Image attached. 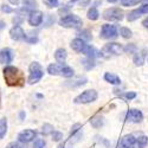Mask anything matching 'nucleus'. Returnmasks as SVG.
<instances>
[{
    "mask_svg": "<svg viewBox=\"0 0 148 148\" xmlns=\"http://www.w3.org/2000/svg\"><path fill=\"white\" fill-rule=\"evenodd\" d=\"M1 12H4V13H12L13 8L10 7L8 5H1Z\"/></svg>",
    "mask_w": 148,
    "mask_h": 148,
    "instance_id": "nucleus-39",
    "label": "nucleus"
},
{
    "mask_svg": "<svg viewBox=\"0 0 148 148\" xmlns=\"http://www.w3.org/2000/svg\"><path fill=\"white\" fill-rule=\"evenodd\" d=\"M120 34L125 39H129L132 37V31L128 27H121L120 29Z\"/></svg>",
    "mask_w": 148,
    "mask_h": 148,
    "instance_id": "nucleus-30",
    "label": "nucleus"
},
{
    "mask_svg": "<svg viewBox=\"0 0 148 148\" xmlns=\"http://www.w3.org/2000/svg\"><path fill=\"white\" fill-rule=\"evenodd\" d=\"M4 27H5V23L0 20V30H1V29H4Z\"/></svg>",
    "mask_w": 148,
    "mask_h": 148,
    "instance_id": "nucleus-43",
    "label": "nucleus"
},
{
    "mask_svg": "<svg viewBox=\"0 0 148 148\" xmlns=\"http://www.w3.org/2000/svg\"><path fill=\"white\" fill-rule=\"evenodd\" d=\"M23 5H24L23 11L32 12L37 7V1H36V0H23Z\"/></svg>",
    "mask_w": 148,
    "mask_h": 148,
    "instance_id": "nucleus-23",
    "label": "nucleus"
},
{
    "mask_svg": "<svg viewBox=\"0 0 148 148\" xmlns=\"http://www.w3.org/2000/svg\"><path fill=\"white\" fill-rule=\"evenodd\" d=\"M83 53L87 56L88 58H94V59H95L96 56H100V51H97L96 49L94 46H91V45H87V47L84 49Z\"/></svg>",
    "mask_w": 148,
    "mask_h": 148,
    "instance_id": "nucleus-22",
    "label": "nucleus"
},
{
    "mask_svg": "<svg viewBox=\"0 0 148 148\" xmlns=\"http://www.w3.org/2000/svg\"><path fill=\"white\" fill-rule=\"evenodd\" d=\"M120 96L123 97V98H126V100L130 101L133 100V98L136 97V92H134V91H127V92H120Z\"/></svg>",
    "mask_w": 148,
    "mask_h": 148,
    "instance_id": "nucleus-32",
    "label": "nucleus"
},
{
    "mask_svg": "<svg viewBox=\"0 0 148 148\" xmlns=\"http://www.w3.org/2000/svg\"><path fill=\"white\" fill-rule=\"evenodd\" d=\"M87 17H88V19H90V20H97L98 17H100V13H98V11H97L96 7H91V8L88 11Z\"/></svg>",
    "mask_w": 148,
    "mask_h": 148,
    "instance_id": "nucleus-27",
    "label": "nucleus"
},
{
    "mask_svg": "<svg viewBox=\"0 0 148 148\" xmlns=\"http://www.w3.org/2000/svg\"><path fill=\"white\" fill-rule=\"evenodd\" d=\"M148 145V136L146 135H140L139 138H136V147L138 148H146Z\"/></svg>",
    "mask_w": 148,
    "mask_h": 148,
    "instance_id": "nucleus-25",
    "label": "nucleus"
},
{
    "mask_svg": "<svg viewBox=\"0 0 148 148\" xmlns=\"http://www.w3.org/2000/svg\"><path fill=\"white\" fill-rule=\"evenodd\" d=\"M103 18L106 20H110V21H120L123 19V12L120 8L116 7H112V8H108L103 12Z\"/></svg>",
    "mask_w": 148,
    "mask_h": 148,
    "instance_id": "nucleus-6",
    "label": "nucleus"
},
{
    "mask_svg": "<svg viewBox=\"0 0 148 148\" xmlns=\"http://www.w3.org/2000/svg\"><path fill=\"white\" fill-rule=\"evenodd\" d=\"M120 145L123 148H135L136 147V138H135L134 135H132V134L126 135V136H123L121 139Z\"/></svg>",
    "mask_w": 148,
    "mask_h": 148,
    "instance_id": "nucleus-15",
    "label": "nucleus"
},
{
    "mask_svg": "<svg viewBox=\"0 0 148 148\" xmlns=\"http://www.w3.org/2000/svg\"><path fill=\"white\" fill-rule=\"evenodd\" d=\"M55 58H56V60L58 62V63H60V64H63L64 62L66 60V58H68V53H66V50L65 49H57L56 50V52H55Z\"/></svg>",
    "mask_w": 148,
    "mask_h": 148,
    "instance_id": "nucleus-19",
    "label": "nucleus"
},
{
    "mask_svg": "<svg viewBox=\"0 0 148 148\" xmlns=\"http://www.w3.org/2000/svg\"><path fill=\"white\" fill-rule=\"evenodd\" d=\"M7 133V120L0 119V139H4Z\"/></svg>",
    "mask_w": 148,
    "mask_h": 148,
    "instance_id": "nucleus-24",
    "label": "nucleus"
},
{
    "mask_svg": "<svg viewBox=\"0 0 148 148\" xmlns=\"http://www.w3.org/2000/svg\"><path fill=\"white\" fill-rule=\"evenodd\" d=\"M51 136H52V140H53V141H60L62 139H63V134H62L60 132L53 130L52 134H51Z\"/></svg>",
    "mask_w": 148,
    "mask_h": 148,
    "instance_id": "nucleus-37",
    "label": "nucleus"
},
{
    "mask_svg": "<svg viewBox=\"0 0 148 148\" xmlns=\"http://www.w3.org/2000/svg\"><path fill=\"white\" fill-rule=\"evenodd\" d=\"M145 60H146V50H142L141 52H136V53H135V56H134V58H133L134 64L138 65V66L143 65Z\"/></svg>",
    "mask_w": 148,
    "mask_h": 148,
    "instance_id": "nucleus-20",
    "label": "nucleus"
},
{
    "mask_svg": "<svg viewBox=\"0 0 148 148\" xmlns=\"http://www.w3.org/2000/svg\"><path fill=\"white\" fill-rule=\"evenodd\" d=\"M70 46H71V49H72V50L75 51V52H77V53H83L84 49L87 47V44H85V42H84L83 39H81L79 37H78V38L72 39Z\"/></svg>",
    "mask_w": 148,
    "mask_h": 148,
    "instance_id": "nucleus-16",
    "label": "nucleus"
},
{
    "mask_svg": "<svg viewBox=\"0 0 148 148\" xmlns=\"http://www.w3.org/2000/svg\"><path fill=\"white\" fill-rule=\"evenodd\" d=\"M29 70H30V75H29V78H27L29 84L38 83L44 76V71L42 69V65L38 63V62H33V63H31L30 66H29Z\"/></svg>",
    "mask_w": 148,
    "mask_h": 148,
    "instance_id": "nucleus-3",
    "label": "nucleus"
},
{
    "mask_svg": "<svg viewBox=\"0 0 148 148\" xmlns=\"http://www.w3.org/2000/svg\"><path fill=\"white\" fill-rule=\"evenodd\" d=\"M52 132H53V127L51 125H49V123H45L42 128V134H44V135L52 134Z\"/></svg>",
    "mask_w": 148,
    "mask_h": 148,
    "instance_id": "nucleus-33",
    "label": "nucleus"
},
{
    "mask_svg": "<svg viewBox=\"0 0 148 148\" xmlns=\"http://www.w3.org/2000/svg\"><path fill=\"white\" fill-rule=\"evenodd\" d=\"M81 128H82V126L79 125V123H75V125L72 126V128H71V135H70V139H69V142L71 145L78 142L83 138V133H82Z\"/></svg>",
    "mask_w": 148,
    "mask_h": 148,
    "instance_id": "nucleus-11",
    "label": "nucleus"
},
{
    "mask_svg": "<svg viewBox=\"0 0 148 148\" xmlns=\"http://www.w3.org/2000/svg\"><path fill=\"white\" fill-rule=\"evenodd\" d=\"M44 4L49 7V8H53V7H57L58 6V0H43Z\"/></svg>",
    "mask_w": 148,
    "mask_h": 148,
    "instance_id": "nucleus-36",
    "label": "nucleus"
},
{
    "mask_svg": "<svg viewBox=\"0 0 148 148\" xmlns=\"http://www.w3.org/2000/svg\"><path fill=\"white\" fill-rule=\"evenodd\" d=\"M3 72H4L5 82L8 87H23L24 85L25 77H24L23 72L18 68L7 65V66H5Z\"/></svg>",
    "mask_w": 148,
    "mask_h": 148,
    "instance_id": "nucleus-1",
    "label": "nucleus"
},
{
    "mask_svg": "<svg viewBox=\"0 0 148 148\" xmlns=\"http://www.w3.org/2000/svg\"><path fill=\"white\" fill-rule=\"evenodd\" d=\"M44 19V14L43 12L40 11H32L30 12V16H29V24L31 26H39L40 24L43 23Z\"/></svg>",
    "mask_w": 148,
    "mask_h": 148,
    "instance_id": "nucleus-12",
    "label": "nucleus"
},
{
    "mask_svg": "<svg viewBox=\"0 0 148 148\" xmlns=\"http://www.w3.org/2000/svg\"><path fill=\"white\" fill-rule=\"evenodd\" d=\"M78 36L81 37V39H83L84 42H85V40H90V39L92 38V36H91V33H90L89 30H82V31L78 33Z\"/></svg>",
    "mask_w": 148,
    "mask_h": 148,
    "instance_id": "nucleus-29",
    "label": "nucleus"
},
{
    "mask_svg": "<svg viewBox=\"0 0 148 148\" xmlns=\"http://www.w3.org/2000/svg\"><path fill=\"white\" fill-rule=\"evenodd\" d=\"M119 34L117 27L115 25H110V24H106L101 29V38L103 39H114Z\"/></svg>",
    "mask_w": 148,
    "mask_h": 148,
    "instance_id": "nucleus-7",
    "label": "nucleus"
},
{
    "mask_svg": "<svg viewBox=\"0 0 148 148\" xmlns=\"http://www.w3.org/2000/svg\"><path fill=\"white\" fill-rule=\"evenodd\" d=\"M90 125L94 127V128H101L103 125H104V117L102 115H95L91 117L90 120Z\"/></svg>",
    "mask_w": 148,
    "mask_h": 148,
    "instance_id": "nucleus-21",
    "label": "nucleus"
},
{
    "mask_svg": "<svg viewBox=\"0 0 148 148\" xmlns=\"http://www.w3.org/2000/svg\"><path fill=\"white\" fill-rule=\"evenodd\" d=\"M82 64H83V66L87 69V70H91V69L95 68L96 62H95L94 58H88V57H87V59H84V60L82 62Z\"/></svg>",
    "mask_w": 148,
    "mask_h": 148,
    "instance_id": "nucleus-26",
    "label": "nucleus"
},
{
    "mask_svg": "<svg viewBox=\"0 0 148 148\" xmlns=\"http://www.w3.org/2000/svg\"><path fill=\"white\" fill-rule=\"evenodd\" d=\"M104 81L113 84V85H119L121 84V79L117 75H115V73H112V72H106L104 73Z\"/></svg>",
    "mask_w": 148,
    "mask_h": 148,
    "instance_id": "nucleus-18",
    "label": "nucleus"
},
{
    "mask_svg": "<svg viewBox=\"0 0 148 148\" xmlns=\"http://www.w3.org/2000/svg\"><path fill=\"white\" fill-rule=\"evenodd\" d=\"M147 13H148V4H143L139 8L133 10L127 16V20L128 21H134V20L139 19L142 14H147Z\"/></svg>",
    "mask_w": 148,
    "mask_h": 148,
    "instance_id": "nucleus-8",
    "label": "nucleus"
},
{
    "mask_svg": "<svg viewBox=\"0 0 148 148\" xmlns=\"http://www.w3.org/2000/svg\"><path fill=\"white\" fill-rule=\"evenodd\" d=\"M97 97H98L97 91L94 89H89V90H85L82 94H79L77 97H75L73 102L76 104H87V103L95 102L97 100Z\"/></svg>",
    "mask_w": 148,
    "mask_h": 148,
    "instance_id": "nucleus-5",
    "label": "nucleus"
},
{
    "mask_svg": "<svg viewBox=\"0 0 148 148\" xmlns=\"http://www.w3.org/2000/svg\"><path fill=\"white\" fill-rule=\"evenodd\" d=\"M36 135H37L36 130H33V129H25V130H23V132H20L18 134V141L20 143H29V142H31L36 138Z\"/></svg>",
    "mask_w": 148,
    "mask_h": 148,
    "instance_id": "nucleus-10",
    "label": "nucleus"
},
{
    "mask_svg": "<svg viewBox=\"0 0 148 148\" xmlns=\"http://www.w3.org/2000/svg\"><path fill=\"white\" fill-rule=\"evenodd\" d=\"M25 148H26V147H25Z\"/></svg>",
    "mask_w": 148,
    "mask_h": 148,
    "instance_id": "nucleus-48",
    "label": "nucleus"
},
{
    "mask_svg": "<svg viewBox=\"0 0 148 148\" xmlns=\"http://www.w3.org/2000/svg\"><path fill=\"white\" fill-rule=\"evenodd\" d=\"M58 148H65V145H64V143H62V145L58 146Z\"/></svg>",
    "mask_w": 148,
    "mask_h": 148,
    "instance_id": "nucleus-46",
    "label": "nucleus"
},
{
    "mask_svg": "<svg viewBox=\"0 0 148 148\" xmlns=\"http://www.w3.org/2000/svg\"><path fill=\"white\" fill-rule=\"evenodd\" d=\"M123 51H126L128 53H136L138 47H136L135 44H128L126 47H123Z\"/></svg>",
    "mask_w": 148,
    "mask_h": 148,
    "instance_id": "nucleus-34",
    "label": "nucleus"
},
{
    "mask_svg": "<svg viewBox=\"0 0 148 148\" xmlns=\"http://www.w3.org/2000/svg\"><path fill=\"white\" fill-rule=\"evenodd\" d=\"M63 64H60V63H52L47 66V72L50 73V75L52 76H56V75H60V72H62V69H63Z\"/></svg>",
    "mask_w": 148,
    "mask_h": 148,
    "instance_id": "nucleus-17",
    "label": "nucleus"
},
{
    "mask_svg": "<svg viewBox=\"0 0 148 148\" xmlns=\"http://www.w3.org/2000/svg\"><path fill=\"white\" fill-rule=\"evenodd\" d=\"M122 51H123V47L121 44L108 43L102 47V50L100 51V56H102L104 58H110L113 56H119L120 53H122Z\"/></svg>",
    "mask_w": 148,
    "mask_h": 148,
    "instance_id": "nucleus-4",
    "label": "nucleus"
},
{
    "mask_svg": "<svg viewBox=\"0 0 148 148\" xmlns=\"http://www.w3.org/2000/svg\"><path fill=\"white\" fill-rule=\"evenodd\" d=\"M10 36H11V38L13 40H16V42H20V40H25L26 39L25 32H24V30L19 25H16V26H13L10 30Z\"/></svg>",
    "mask_w": 148,
    "mask_h": 148,
    "instance_id": "nucleus-13",
    "label": "nucleus"
},
{
    "mask_svg": "<svg viewBox=\"0 0 148 148\" xmlns=\"http://www.w3.org/2000/svg\"><path fill=\"white\" fill-rule=\"evenodd\" d=\"M10 3L13 4V5H18L19 4V0H10Z\"/></svg>",
    "mask_w": 148,
    "mask_h": 148,
    "instance_id": "nucleus-42",
    "label": "nucleus"
},
{
    "mask_svg": "<svg viewBox=\"0 0 148 148\" xmlns=\"http://www.w3.org/2000/svg\"><path fill=\"white\" fill-rule=\"evenodd\" d=\"M116 148H123V147H122V146L120 145V142H119V143H117V147H116Z\"/></svg>",
    "mask_w": 148,
    "mask_h": 148,
    "instance_id": "nucleus-47",
    "label": "nucleus"
},
{
    "mask_svg": "<svg viewBox=\"0 0 148 148\" xmlns=\"http://www.w3.org/2000/svg\"><path fill=\"white\" fill-rule=\"evenodd\" d=\"M87 78H82V79H77L76 81V83H72L71 84V87H79V85H83V84H85L87 83Z\"/></svg>",
    "mask_w": 148,
    "mask_h": 148,
    "instance_id": "nucleus-38",
    "label": "nucleus"
},
{
    "mask_svg": "<svg viewBox=\"0 0 148 148\" xmlns=\"http://www.w3.org/2000/svg\"><path fill=\"white\" fill-rule=\"evenodd\" d=\"M60 75L63 76V77H65V78H70V77H72V76H73V69H72V68H70V66L64 65V66H63V69H62Z\"/></svg>",
    "mask_w": 148,
    "mask_h": 148,
    "instance_id": "nucleus-28",
    "label": "nucleus"
},
{
    "mask_svg": "<svg viewBox=\"0 0 148 148\" xmlns=\"http://www.w3.org/2000/svg\"><path fill=\"white\" fill-rule=\"evenodd\" d=\"M142 25H143L146 29H148V17H147V18H146V19L142 21Z\"/></svg>",
    "mask_w": 148,
    "mask_h": 148,
    "instance_id": "nucleus-41",
    "label": "nucleus"
},
{
    "mask_svg": "<svg viewBox=\"0 0 148 148\" xmlns=\"http://www.w3.org/2000/svg\"><path fill=\"white\" fill-rule=\"evenodd\" d=\"M19 116H20V119L23 120L24 117H25V113H24V112H20V114H19Z\"/></svg>",
    "mask_w": 148,
    "mask_h": 148,
    "instance_id": "nucleus-44",
    "label": "nucleus"
},
{
    "mask_svg": "<svg viewBox=\"0 0 148 148\" xmlns=\"http://www.w3.org/2000/svg\"><path fill=\"white\" fill-rule=\"evenodd\" d=\"M58 24L66 29H79L83 23L82 19L76 14H66L59 19Z\"/></svg>",
    "mask_w": 148,
    "mask_h": 148,
    "instance_id": "nucleus-2",
    "label": "nucleus"
},
{
    "mask_svg": "<svg viewBox=\"0 0 148 148\" xmlns=\"http://www.w3.org/2000/svg\"><path fill=\"white\" fill-rule=\"evenodd\" d=\"M126 120L132 123H139L143 120V114L141 110L138 109H129L126 113Z\"/></svg>",
    "mask_w": 148,
    "mask_h": 148,
    "instance_id": "nucleus-9",
    "label": "nucleus"
},
{
    "mask_svg": "<svg viewBox=\"0 0 148 148\" xmlns=\"http://www.w3.org/2000/svg\"><path fill=\"white\" fill-rule=\"evenodd\" d=\"M107 1H108V3H112V4H114V3H116V1H117V0H107Z\"/></svg>",
    "mask_w": 148,
    "mask_h": 148,
    "instance_id": "nucleus-45",
    "label": "nucleus"
},
{
    "mask_svg": "<svg viewBox=\"0 0 148 148\" xmlns=\"http://www.w3.org/2000/svg\"><path fill=\"white\" fill-rule=\"evenodd\" d=\"M141 1V0H121V4L122 6H134V5H138L139 3Z\"/></svg>",
    "mask_w": 148,
    "mask_h": 148,
    "instance_id": "nucleus-35",
    "label": "nucleus"
},
{
    "mask_svg": "<svg viewBox=\"0 0 148 148\" xmlns=\"http://www.w3.org/2000/svg\"><path fill=\"white\" fill-rule=\"evenodd\" d=\"M14 58V52L12 49L10 47H5L0 51V63L1 64H8L11 63Z\"/></svg>",
    "mask_w": 148,
    "mask_h": 148,
    "instance_id": "nucleus-14",
    "label": "nucleus"
},
{
    "mask_svg": "<svg viewBox=\"0 0 148 148\" xmlns=\"http://www.w3.org/2000/svg\"><path fill=\"white\" fill-rule=\"evenodd\" d=\"M45 147H46V142L44 139H36L32 146V148H45Z\"/></svg>",
    "mask_w": 148,
    "mask_h": 148,
    "instance_id": "nucleus-31",
    "label": "nucleus"
},
{
    "mask_svg": "<svg viewBox=\"0 0 148 148\" xmlns=\"http://www.w3.org/2000/svg\"><path fill=\"white\" fill-rule=\"evenodd\" d=\"M6 148H23L21 146H20V143L19 142H11V143H8L7 145V147Z\"/></svg>",
    "mask_w": 148,
    "mask_h": 148,
    "instance_id": "nucleus-40",
    "label": "nucleus"
}]
</instances>
